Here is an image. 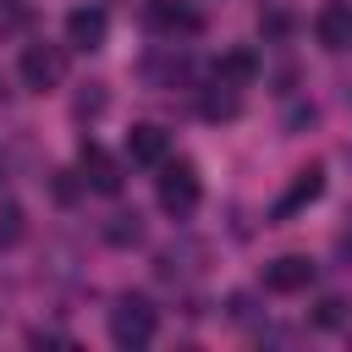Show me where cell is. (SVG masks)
Segmentation results:
<instances>
[{"mask_svg": "<svg viewBox=\"0 0 352 352\" xmlns=\"http://www.w3.org/2000/svg\"><path fill=\"white\" fill-rule=\"evenodd\" d=\"M154 330H160V314H154L148 297H121V302L110 308V341H116V346L138 352V346L154 341Z\"/></svg>", "mask_w": 352, "mask_h": 352, "instance_id": "obj_1", "label": "cell"}, {"mask_svg": "<svg viewBox=\"0 0 352 352\" xmlns=\"http://www.w3.org/2000/svg\"><path fill=\"white\" fill-rule=\"evenodd\" d=\"M154 192H160V209H165V214H192V209H198V198H204L198 165H187V160H165V165H160V182H154Z\"/></svg>", "mask_w": 352, "mask_h": 352, "instance_id": "obj_2", "label": "cell"}, {"mask_svg": "<svg viewBox=\"0 0 352 352\" xmlns=\"http://www.w3.org/2000/svg\"><path fill=\"white\" fill-rule=\"evenodd\" d=\"M60 77H66V50L60 44H28L22 50V82L28 88H60Z\"/></svg>", "mask_w": 352, "mask_h": 352, "instance_id": "obj_3", "label": "cell"}, {"mask_svg": "<svg viewBox=\"0 0 352 352\" xmlns=\"http://www.w3.org/2000/svg\"><path fill=\"white\" fill-rule=\"evenodd\" d=\"M308 286H314V264H308L302 253H280L275 264H264V292L297 297V292H308Z\"/></svg>", "mask_w": 352, "mask_h": 352, "instance_id": "obj_4", "label": "cell"}, {"mask_svg": "<svg viewBox=\"0 0 352 352\" xmlns=\"http://www.w3.org/2000/svg\"><path fill=\"white\" fill-rule=\"evenodd\" d=\"M104 33H110L104 6H77V11L66 16V44H72V50H82V55H94V50L104 44Z\"/></svg>", "mask_w": 352, "mask_h": 352, "instance_id": "obj_5", "label": "cell"}, {"mask_svg": "<svg viewBox=\"0 0 352 352\" xmlns=\"http://www.w3.org/2000/svg\"><path fill=\"white\" fill-rule=\"evenodd\" d=\"M77 165H82V187H94V192H121V160L116 154H104L99 143H82V154H77Z\"/></svg>", "mask_w": 352, "mask_h": 352, "instance_id": "obj_6", "label": "cell"}, {"mask_svg": "<svg viewBox=\"0 0 352 352\" xmlns=\"http://www.w3.org/2000/svg\"><path fill=\"white\" fill-rule=\"evenodd\" d=\"M314 38L324 50H352V0H324L314 16Z\"/></svg>", "mask_w": 352, "mask_h": 352, "instance_id": "obj_7", "label": "cell"}, {"mask_svg": "<svg viewBox=\"0 0 352 352\" xmlns=\"http://www.w3.org/2000/svg\"><path fill=\"white\" fill-rule=\"evenodd\" d=\"M319 192H324V170H319V165H302V170L292 176V187L275 198V220H292V214H302V209H308Z\"/></svg>", "mask_w": 352, "mask_h": 352, "instance_id": "obj_8", "label": "cell"}, {"mask_svg": "<svg viewBox=\"0 0 352 352\" xmlns=\"http://www.w3.org/2000/svg\"><path fill=\"white\" fill-rule=\"evenodd\" d=\"M126 160H132V165H165V160H170L165 126H154V121L132 126V132H126Z\"/></svg>", "mask_w": 352, "mask_h": 352, "instance_id": "obj_9", "label": "cell"}, {"mask_svg": "<svg viewBox=\"0 0 352 352\" xmlns=\"http://www.w3.org/2000/svg\"><path fill=\"white\" fill-rule=\"evenodd\" d=\"M148 22L160 33H198L204 28V16L192 6H182V0H148Z\"/></svg>", "mask_w": 352, "mask_h": 352, "instance_id": "obj_10", "label": "cell"}, {"mask_svg": "<svg viewBox=\"0 0 352 352\" xmlns=\"http://www.w3.org/2000/svg\"><path fill=\"white\" fill-rule=\"evenodd\" d=\"M198 110H204V121H231L236 110H242V88H231V82H209L204 88V99H198Z\"/></svg>", "mask_w": 352, "mask_h": 352, "instance_id": "obj_11", "label": "cell"}, {"mask_svg": "<svg viewBox=\"0 0 352 352\" xmlns=\"http://www.w3.org/2000/svg\"><path fill=\"white\" fill-rule=\"evenodd\" d=\"M214 77L231 82V88H248V82L258 77V55H253V50H226V55L214 60Z\"/></svg>", "mask_w": 352, "mask_h": 352, "instance_id": "obj_12", "label": "cell"}, {"mask_svg": "<svg viewBox=\"0 0 352 352\" xmlns=\"http://www.w3.org/2000/svg\"><path fill=\"white\" fill-rule=\"evenodd\" d=\"M104 242H116V248L143 242V220H138V214H110V220H104Z\"/></svg>", "mask_w": 352, "mask_h": 352, "instance_id": "obj_13", "label": "cell"}, {"mask_svg": "<svg viewBox=\"0 0 352 352\" xmlns=\"http://www.w3.org/2000/svg\"><path fill=\"white\" fill-rule=\"evenodd\" d=\"M22 242V209L16 204H0V248Z\"/></svg>", "mask_w": 352, "mask_h": 352, "instance_id": "obj_14", "label": "cell"}, {"mask_svg": "<svg viewBox=\"0 0 352 352\" xmlns=\"http://www.w3.org/2000/svg\"><path fill=\"white\" fill-rule=\"evenodd\" d=\"M341 319H346V302L341 297H324L319 302V324H341Z\"/></svg>", "mask_w": 352, "mask_h": 352, "instance_id": "obj_15", "label": "cell"}, {"mask_svg": "<svg viewBox=\"0 0 352 352\" xmlns=\"http://www.w3.org/2000/svg\"><path fill=\"white\" fill-rule=\"evenodd\" d=\"M0 182H6V148H0Z\"/></svg>", "mask_w": 352, "mask_h": 352, "instance_id": "obj_16", "label": "cell"}]
</instances>
